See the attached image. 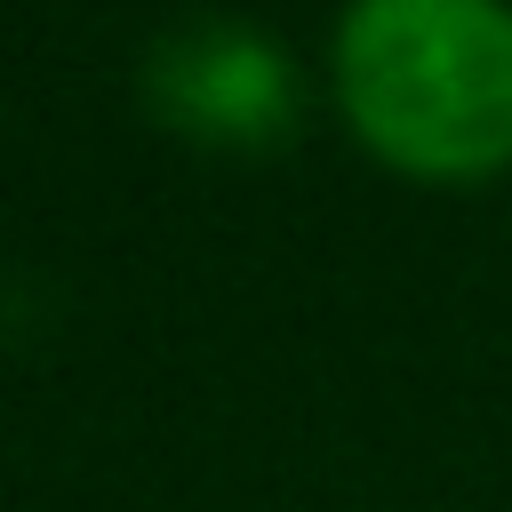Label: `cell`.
Segmentation results:
<instances>
[{
    "label": "cell",
    "mask_w": 512,
    "mask_h": 512,
    "mask_svg": "<svg viewBox=\"0 0 512 512\" xmlns=\"http://www.w3.org/2000/svg\"><path fill=\"white\" fill-rule=\"evenodd\" d=\"M344 128L416 184L512 168V0H344L328 32Z\"/></svg>",
    "instance_id": "1"
},
{
    "label": "cell",
    "mask_w": 512,
    "mask_h": 512,
    "mask_svg": "<svg viewBox=\"0 0 512 512\" xmlns=\"http://www.w3.org/2000/svg\"><path fill=\"white\" fill-rule=\"evenodd\" d=\"M136 104L160 136L192 144V152H224V160H256L296 144L304 128V72L296 56L224 8L176 16L144 40L136 56Z\"/></svg>",
    "instance_id": "2"
}]
</instances>
